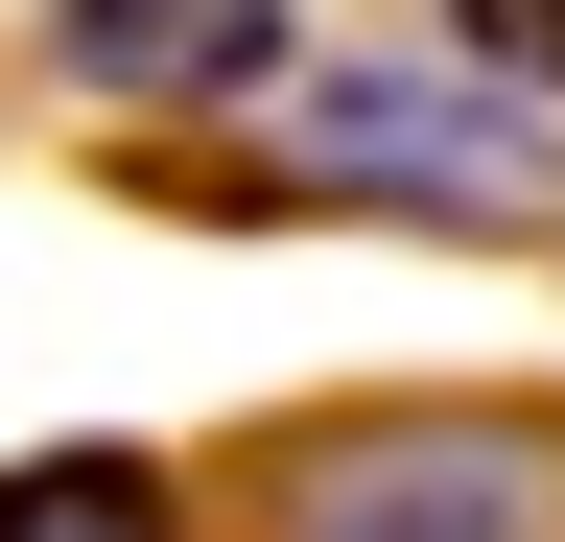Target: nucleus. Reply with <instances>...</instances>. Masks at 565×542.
<instances>
[{
	"mask_svg": "<svg viewBox=\"0 0 565 542\" xmlns=\"http://www.w3.org/2000/svg\"><path fill=\"white\" fill-rule=\"evenodd\" d=\"M0 542H189V496L141 448H24L0 471Z\"/></svg>",
	"mask_w": 565,
	"mask_h": 542,
	"instance_id": "4",
	"label": "nucleus"
},
{
	"mask_svg": "<svg viewBox=\"0 0 565 542\" xmlns=\"http://www.w3.org/2000/svg\"><path fill=\"white\" fill-rule=\"evenodd\" d=\"M47 72L71 95H259L282 24L259 0H47Z\"/></svg>",
	"mask_w": 565,
	"mask_h": 542,
	"instance_id": "3",
	"label": "nucleus"
},
{
	"mask_svg": "<svg viewBox=\"0 0 565 542\" xmlns=\"http://www.w3.org/2000/svg\"><path fill=\"white\" fill-rule=\"evenodd\" d=\"M282 189H330V213H448V236H565L542 95L424 72V47H330V72H282Z\"/></svg>",
	"mask_w": 565,
	"mask_h": 542,
	"instance_id": "1",
	"label": "nucleus"
},
{
	"mask_svg": "<svg viewBox=\"0 0 565 542\" xmlns=\"http://www.w3.org/2000/svg\"><path fill=\"white\" fill-rule=\"evenodd\" d=\"M259 542H565V401H353L259 471Z\"/></svg>",
	"mask_w": 565,
	"mask_h": 542,
	"instance_id": "2",
	"label": "nucleus"
},
{
	"mask_svg": "<svg viewBox=\"0 0 565 542\" xmlns=\"http://www.w3.org/2000/svg\"><path fill=\"white\" fill-rule=\"evenodd\" d=\"M448 24H471V72H494V95H565V0H448Z\"/></svg>",
	"mask_w": 565,
	"mask_h": 542,
	"instance_id": "5",
	"label": "nucleus"
}]
</instances>
